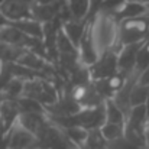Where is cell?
<instances>
[{"label":"cell","instance_id":"obj_1","mask_svg":"<svg viewBox=\"0 0 149 149\" xmlns=\"http://www.w3.org/2000/svg\"><path fill=\"white\" fill-rule=\"evenodd\" d=\"M90 29H91L93 41L100 55L110 49H117L119 23L113 17L99 13L90 22Z\"/></svg>","mask_w":149,"mask_h":149},{"label":"cell","instance_id":"obj_2","mask_svg":"<svg viewBox=\"0 0 149 149\" xmlns=\"http://www.w3.org/2000/svg\"><path fill=\"white\" fill-rule=\"evenodd\" d=\"M149 31V13L125 20L119 23V39H117V49L126 45L142 44L146 41Z\"/></svg>","mask_w":149,"mask_h":149},{"label":"cell","instance_id":"obj_3","mask_svg":"<svg viewBox=\"0 0 149 149\" xmlns=\"http://www.w3.org/2000/svg\"><path fill=\"white\" fill-rule=\"evenodd\" d=\"M23 96L39 101L45 107L52 106L59 99V94H58L55 84L52 83V80H48L45 77H35V78L26 81Z\"/></svg>","mask_w":149,"mask_h":149},{"label":"cell","instance_id":"obj_4","mask_svg":"<svg viewBox=\"0 0 149 149\" xmlns=\"http://www.w3.org/2000/svg\"><path fill=\"white\" fill-rule=\"evenodd\" d=\"M90 78L91 81H100L111 78L119 72V64H117V49H110L100 55V58L88 67Z\"/></svg>","mask_w":149,"mask_h":149},{"label":"cell","instance_id":"obj_5","mask_svg":"<svg viewBox=\"0 0 149 149\" xmlns=\"http://www.w3.org/2000/svg\"><path fill=\"white\" fill-rule=\"evenodd\" d=\"M75 126H81L87 130L100 129L106 123V107L104 104L97 107H87L83 109L80 113L74 114Z\"/></svg>","mask_w":149,"mask_h":149},{"label":"cell","instance_id":"obj_6","mask_svg":"<svg viewBox=\"0 0 149 149\" xmlns=\"http://www.w3.org/2000/svg\"><path fill=\"white\" fill-rule=\"evenodd\" d=\"M32 3L25 0H4L0 4V13L7 22H17L32 17Z\"/></svg>","mask_w":149,"mask_h":149},{"label":"cell","instance_id":"obj_7","mask_svg":"<svg viewBox=\"0 0 149 149\" xmlns=\"http://www.w3.org/2000/svg\"><path fill=\"white\" fill-rule=\"evenodd\" d=\"M143 44V42H142ZM142 44L135 45H126L117 49V64H119V72L125 77H130L133 72H136V59L138 52L141 49Z\"/></svg>","mask_w":149,"mask_h":149},{"label":"cell","instance_id":"obj_8","mask_svg":"<svg viewBox=\"0 0 149 149\" xmlns=\"http://www.w3.org/2000/svg\"><path fill=\"white\" fill-rule=\"evenodd\" d=\"M20 109L16 100L0 101V133L7 135L20 117Z\"/></svg>","mask_w":149,"mask_h":149},{"label":"cell","instance_id":"obj_9","mask_svg":"<svg viewBox=\"0 0 149 149\" xmlns=\"http://www.w3.org/2000/svg\"><path fill=\"white\" fill-rule=\"evenodd\" d=\"M38 146V138L19 123L9 132V149H36Z\"/></svg>","mask_w":149,"mask_h":149},{"label":"cell","instance_id":"obj_10","mask_svg":"<svg viewBox=\"0 0 149 149\" xmlns=\"http://www.w3.org/2000/svg\"><path fill=\"white\" fill-rule=\"evenodd\" d=\"M78 56H80V62L84 65V67H90L93 65L97 59L100 58V54L97 48H96V44L93 41V36H91V29H90V23H88V28L78 45Z\"/></svg>","mask_w":149,"mask_h":149},{"label":"cell","instance_id":"obj_11","mask_svg":"<svg viewBox=\"0 0 149 149\" xmlns=\"http://www.w3.org/2000/svg\"><path fill=\"white\" fill-rule=\"evenodd\" d=\"M17 123L38 138V135L49 123V117L47 113H22Z\"/></svg>","mask_w":149,"mask_h":149},{"label":"cell","instance_id":"obj_12","mask_svg":"<svg viewBox=\"0 0 149 149\" xmlns=\"http://www.w3.org/2000/svg\"><path fill=\"white\" fill-rule=\"evenodd\" d=\"M59 9H61V0L51 4H32L31 7L32 19L41 22L42 25L54 22L59 15Z\"/></svg>","mask_w":149,"mask_h":149},{"label":"cell","instance_id":"obj_13","mask_svg":"<svg viewBox=\"0 0 149 149\" xmlns=\"http://www.w3.org/2000/svg\"><path fill=\"white\" fill-rule=\"evenodd\" d=\"M88 23L87 20H77V19H70L67 22L62 23V31L64 33L68 36V39L74 44V47L78 49V45L88 28Z\"/></svg>","mask_w":149,"mask_h":149},{"label":"cell","instance_id":"obj_14","mask_svg":"<svg viewBox=\"0 0 149 149\" xmlns=\"http://www.w3.org/2000/svg\"><path fill=\"white\" fill-rule=\"evenodd\" d=\"M149 13V7L146 4L141 3V1H130V3H125L123 7L113 16V19L117 23H122L125 20L133 19V17H139Z\"/></svg>","mask_w":149,"mask_h":149},{"label":"cell","instance_id":"obj_15","mask_svg":"<svg viewBox=\"0 0 149 149\" xmlns=\"http://www.w3.org/2000/svg\"><path fill=\"white\" fill-rule=\"evenodd\" d=\"M10 25H13L16 29H19L22 33H25L29 38L33 39H41L44 41V25L32 17L29 19H23V20H17V22H9Z\"/></svg>","mask_w":149,"mask_h":149},{"label":"cell","instance_id":"obj_16","mask_svg":"<svg viewBox=\"0 0 149 149\" xmlns=\"http://www.w3.org/2000/svg\"><path fill=\"white\" fill-rule=\"evenodd\" d=\"M148 119L149 114L146 111L145 104L142 106H133L126 117V126L138 127V129H146L148 127Z\"/></svg>","mask_w":149,"mask_h":149},{"label":"cell","instance_id":"obj_17","mask_svg":"<svg viewBox=\"0 0 149 149\" xmlns=\"http://www.w3.org/2000/svg\"><path fill=\"white\" fill-rule=\"evenodd\" d=\"M72 19L87 20L90 13V0H67Z\"/></svg>","mask_w":149,"mask_h":149},{"label":"cell","instance_id":"obj_18","mask_svg":"<svg viewBox=\"0 0 149 149\" xmlns=\"http://www.w3.org/2000/svg\"><path fill=\"white\" fill-rule=\"evenodd\" d=\"M25 51L26 48H23V47H13V45L0 42V59L4 61L6 64L17 62L19 58L25 54Z\"/></svg>","mask_w":149,"mask_h":149},{"label":"cell","instance_id":"obj_19","mask_svg":"<svg viewBox=\"0 0 149 149\" xmlns=\"http://www.w3.org/2000/svg\"><path fill=\"white\" fill-rule=\"evenodd\" d=\"M104 107H106V122L107 123H119V125L126 123V114L116 106V103L111 99L106 100Z\"/></svg>","mask_w":149,"mask_h":149},{"label":"cell","instance_id":"obj_20","mask_svg":"<svg viewBox=\"0 0 149 149\" xmlns=\"http://www.w3.org/2000/svg\"><path fill=\"white\" fill-rule=\"evenodd\" d=\"M100 132L103 135V138L107 142H113L117 141L120 138L125 136V125H119V123H104L100 127Z\"/></svg>","mask_w":149,"mask_h":149},{"label":"cell","instance_id":"obj_21","mask_svg":"<svg viewBox=\"0 0 149 149\" xmlns=\"http://www.w3.org/2000/svg\"><path fill=\"white\" fill-rule=\"evenodd\" d=\"M64 132H65L67 138H68L77 148H80V149L84 146V143H86V141H87V138H88V130L84 129V127H81V126L67 127V129H64Z\"/></svg>","mask_w":149,"mask_h":149},{"label":"cell","instance_id":"obj_22","mask_svg":"<svg viewBox=\"0 0 149 149\" xmlns=\"http://www.w3.org/2000/svg\"><path fill=\"white\" fill-rule=\"evenodd\" d=\"M16 101H17L19 109H20L22 113H47V114H48L47 107H45L44 104H41L39 101H36V100L22 96V97L16 99ZM22 113H20V114H22Z\"/></svg>","mask_w":149,"mask_h":149},{"label":"cell","instance_id":"obj_23","mask_svg":"<svg viewBox=\"0 0 149 149\" xmlns=\"http://www.w3.org/2000/svg\"><path fill=\"white\" fill-rule=\"evenodd\" d=\"M149 96V87L148 86H143L141 83H136L130 91V103H132V107L133 106H142L146 103V99Z\"/></svg>","mask_w":149,"mask_h":149},{"label":"cell","instance_id":"obj_24","mask_svg":"<svg viewBox=\"0 0 149 149\" xmlns=\"http://www.w3.org/2000/svg\"><path fill=\"white\" fill-rule=\"evenodd\" d=\"M149 67V41H145L138 52V59H136V71L143 72Z\"/></svg>","mask_w":149,"mask_h":149},{"label":"cell","instance_id":"obj_25","mask_svg":"<svg viewBox=\"0 0 149 149\" xmlns=\"http://www.w3.org/2000/svg\"><path fill=\"white\" fill-rule=\"evenodd\" d=\"M125 0H104L101 7H100V15H107L110 17H113L125 4Z\"/></svg>","mask_w":149,"mask_h":149},{"label":"cell","instance_id":"obj_26","mask_svg":"<svg viewBox=\"0 0 149 149\" xmlns=\"http://www.w3.org/2000/svg\"><path fill=\"white\" fill-rule=\"evenodd\" d=\"M107 148L109 149H146V148H141V146H136V145L130 143L125 136L117 139V141L107 142Z\"/></svg>","mask_w":149,"mask_h":149},{"label":"cell","instance_id":"obj_27","mask_svg":"<svg viewBox=\"0 0 149 149\" xmlns=\"http://www.w3.org/2000/svg\"><path fill=\"white\" fill-rule=\"evenodd\" d=\"M104 0H90V13H88V17H87V22H91L100 12V7L103 4Z\"/></svg>","mask_w":149,"mask_h":149},{"label":"cell","instance_id":"obj_28","mask_svg":"<svg viewBox=\"0 0 149 149\" xmlns=\"http://www.w3.org/2000/svg\"><path fill=\"white\" fill-rule=\"evenodd\" d=\"M138 83H141V84H143V86H148V87H149V67L146 68V70H145V71H143V72H141Z\"/></svg>","mask_w":149,"mask_h":149},{"label":"cell","instance_id":"obj_29","mask_svg":"<svg viewBox=\"0 0 149 149\" xmlns=\"http://www.w3.org/2000/svg\"><path fill=\"white\" fill-rule=\"evenodd\" d=\"M55 1H58V0H33V4H51Z\"/></svg>","mask_w":149,"mask_h":149},{"label":"cell","instance_id":"obj_30","mask_svg":"<svg viewBox=\"0 0 149 149\" xmlns=\"http://www.w3.org/2000/svg\"><path fill=\"white\" fill-rule=\"evenodd\" d=\"M145 139H146V148L149 149V126L146 127V130H145Z\"/></svg>","mask_w":149,"mask_h":149},{"label":"cell","instance_id":"obj_31","mask_svg":"<svg viewBox=\"0 0 149 149\" xmlns=\"http://www.w3.org/2000/svg\"><path fill=\"white\" fill-rule=\"evenodd\" d=\"M4 67H6V62H4V61H1V59H0V74H1V72H3V70H4Z\"/></svg>","mask_w":149,"mask_h":149},{"label":"cell","instance_id":"obj_32","mask_svg":"<svg viewBox=\"0 0 149 149\" xmlns=\"http://www.w3.org/2000/svg\"><path fill=\"white\" fill-rule=\"evenodd\" d=\"M145 107H146V111H148V114H149V96H148V99H146V103H145Z\"/></svg>","mask_w":149,"mask_h":149},{"label":"cell","instance_id":"obj_33","mask_svg":"<svg viewBox=\"0 0 149 149\" xmlns=\"http://www.w3.org/2000/svg\"><path fill=\"white\" fill-rule=\"evenodd\" d=\"M141 3H143V4H146V6H149V0H139Z\"/></svg>","mask_w":149,"mask_h":149},{"label":"cell","instance_id":"obj_34","mask_svg":"<svg viewBox=\"0 0 149 149\" xmlns=\"http://www.w3.org/2000/svg\"><path fill=\"white\" fill-rule=\"evenodd\" d=\"M126 3H130V1H139V0H125Z\"/></svg>","mask_w":149,"mask_h":149},{"label":"cell","instance_id":"obj_35","mask_svg":"<svg viewBox=\"0 0 149 149\" xmlns=\"http://www.w3.org/2000/svg\"><path fill=\"white\" fill-rule=\"evenodd\" d=\"M146 41H149V31H148V38H146Z\"/></svg>","mask_w":149,"mask_h":149},{"label":"cell","instance_id":"obj_36","mask_svg":"<svg viewBox=\"0 0 149 149\" xmlns=\"http://www.w3.org/2000/svg\"><path fill=\"white\" fill-rule=\"evenodd\" d=\"M3 1H4V0H0V4H1V3H3Z\"/></svg>","mask_w":149,"mask_h":149},{"label":"cell","instance_id":"obj_37","mask_svg":"<svg viewBox=\"0 0 149 149\" xmlns=\"http://www.w3.org/2000/svg\"><path fill=\"white\" fill-rule=\"evenodd\" d=\"M148 126H149V119H148Z\"/></svg>","mask_w":149,"mask_h":149},{"label":"cell","instance_id":"obj_38","mask_svg":"<svg viewBox=\"0 0 149 149\" xmlns=\"http://www.w3.org/2000/svg\"><path fill=\"white\" fill-rule=\"evenodd\" d=\"M148 7H149V6H148Z\"/></svg>","mask_w":149,"mask_h":149}]
</instances>
